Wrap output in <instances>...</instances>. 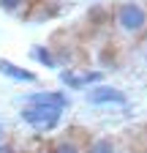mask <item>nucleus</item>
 I'll return each mask as SVG.
<instances>
[{
	"mask_svg": "<svg viewBox=\"0 0 147 153\" xmlns=\"http://www.w3.org/2000/svg\"><path fill=\"white\" fill-rule=\"evenodd\" d=\"M0 71H3L6 76H11V79H19V82H33V79H35L33 71H25V68H19V66L8 63V60H0Z\"/></svg>",
	"mask_w": 147,
	"mask_h": 153,
	"instance_id": "423d86ee",
	"label": "nucleus"
},
{
	"mask_svg": "<svg viewBox=\"0 0 147 153\" xmlns=\"http://www.w3.org/2000/svg\"><path fill=\"white\" fill-rule=\"evenodd\" d=\"M0 153H14V150H11L8 145H0Z\"/></svg>",
	"mask_w": 147,
	"mask_h": 153,
	"instance_id": "9b49d317",
	"label": "nucleus"
},
{
	"mask_svg": "<svg viewBox=\"0 0 147 153\" xmlns=\"http://www.w3.org/2000/svg\"><path fill=\"white\" fill-rule=\"evenodd\" d=\"M60 118V109L54 107H44V104H30L22 109V120L30 126H38V128H52Z\"/></svg>",
	"mask_w": 147,
	"mask_h": 153,
	"instance_id": "f257e3e1",
	"label": "nucleus"
},
{
	"mask_svg": "<svg viewBox=\"0 0 147 153\" xmlns=\"http://www.w3.org/2000/svg\"><path fill=\"white\" fill-rule=\"evenodd\" d=\"M60 79L71 88H82V85H90V82H98L101 79V74L93 71V74H74V71H63L60 74Z\"/></svg>",
	"mask_w": 147,
	"mask_h": 153,
	"instance_id": "20e7f679",
	"label": "nucleus"
},
{
	"mask_svg": "<svg viewBox=\"0 0 147 153\" xmlns=\"http://www.w3.org/2000/svg\"><path fill=\"white\" fill-rule=\"evenodd\" d=\"M117 22L128 33H139L147 25V14H144V8L139 3H123L120 11H117Z\"/></svg>",
	"mask_w": 147,
	"mask_h": 153,
	"instance_id": "f03ea898",
	"label": "nucleus"
},
{
	"mask_svg": "<svg viewBox=\"0 0 147 153\" xmlns=\"http://www.w3.org/2000/svg\"><path fill=\"white\" fill-rule=\"evenodd\" d=\"M0 6H3L6 11H16V8L22 6V0H0Z\"/></svg>",
	"mask_w": 147,
	"mask_h": 153,
	"instance_id": "9d476101",
	"label": "nucleus"
},
{
	"mask_svg": "<svg viewBox=\"0 0 147 153\" xmlns=\"http://www.w3.org/2000/svg\"><path fill=\"white\" fill-rule=\"evenodd\" d=\"M87 101L90 104H125V93L115 90V88H96L87 93Z\"/></svg>",
	"mask_w": 147,
	"mask_h": 153,
	"instance_id": "7ed1b4c3",
	"label": "nucleus"
},
{
	"mask_svg": "<svg viewBox=\"0 0 147 153\" xmlns=\"http://www.w3.org/2000/svg\"><path fill=\"white\" fill-rule=\"evenodd\" d=\"M90 153H117V148L112 140H96L90 145Z\"/></svg>",
	"mask_w": 147,
	"mask_h": 153,
	"instance_id": "0eeeda50",
	"label": "nucleus"
},
{
	"mask_svg": "<svg viewBox=\"0 0 147 153\" xmlns=\"http://www.w3.org/2000/svg\"><path fill=\"white\" fill-rule=\"evenodd\" d=\"M0 142H3V126H0Z\"/></svg>",
	"mask_w": 147,
	"mask_h": 153,
	"instance_id": "f8f14e48",
	"label": "nucleus"
},
{
	"mask_svg": "<svg viewBox=\"0 0 147 153\" xmlns=\"http://www.w3.org/2000/svg\"><path fill=\"white\" fill-rule=\"evenodd\" d=\"M30 104H44V107L63 109L68 104V99H65L63 93H35V96H30Z\"/></svg>",
	"mask_w": 147,
	"mask_h": 153,
	"instance_id": "39448f33",
	"label": "nucleus"
},
{
	"mask_svg": "<svg viewBox=\"0 0 147 153\" xmlns=\"http://www.w3.org/2000/svg\"><path fill=\"white\" fill-rule=\"evenodd\" d=\"M52 153H79V148H76V145H71V142H60Z\"/></svg>",
	"mask_w": 147,
	"mask_h": 153,
	"instance_id": "1a4fd4ad",
	"label": "nucleus"
},
{
	"mask_svg": "<svg viewBox=\"0 0 147 153\" xmlns=\"http://www.w3.org/2000/svg\"><path fill=\"white\" fill-rule=\"evenodd\" d=\"M33 57H35V60H38V63H44V66L54 68V57H52V52H49V49H44V47L33 49Z\"/></svg>",
	"mask_w": 147,
	"mask_h": 153,
	"instance_id": "6e6552de",
	"label": "nucleus"
}]
</instances>
